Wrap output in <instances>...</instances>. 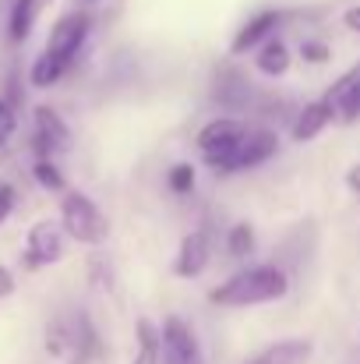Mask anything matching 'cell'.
<instances>
[{
    "label": "cell",
    "instance_id": "7",
    "mask_svg": "<svg viewBox=\"0 0 360 364\" xmlns=\"http://www.w3.org/2000/svg\"><path fill=\"white\" fill-rule=\"evenodd\" d=\"M32 149L36 156L57 159L60 152L71 149V127L53 107H36L32 114Z\"/></svg>",
    "mask_w": 360,
    "mask_h": 364
},
{
    "label": "cell",
    "instance_id": "11",
    "mask_svg": "<svg viewBox=\"0 0 360 364\" xmlns=\"http://www.w3.org/2000/svg\"><path fill=\"white\" fill-rule=\"evenodd\" d=\"M279 21H283V14H279V11H258V14H251V18L237 28V36H234V43H230V53H234V57L254 53L268 36H276Z\"/></svg>",
    "mask_w": 360,
    "mask_h": 364
},
{
    "label": "cell",
    "instance_id": "3",
    "mask_svg": "<svg viewBox=\"0 0 360 364\" xmlns=\"http://www.w3.org/2000/svg\"><path fill=\"white\" fill-rule=\"evenodd\" d=\"M247 134V121L240 117H212L198 131V152L202 159L219 170V173H237V152H240V141Z\"/></svg>",
    "mask_w": 360,
    "mask_h": 364
},
{
    "label": "cell",
    "instance_id": "6",
    "mask_svg": "<svg viewBox=\"0 0 360 364\" xmlns=\"http://www.w3.org/2000/svg\"><path fill=\"white\" fill-rule=\"evenodd\" d=\"M67 251V230L60 227V220H39L28 227L25 237V265L43 269V265H57Z\"/></svg>",
    "mask_w": 360,
    "mask_h": 364
},
{
    "label": "cell",
    "instance_id": "10",
    "mask_svg": "<svg viewBox=\"0 0 360 364\" xmlns=\"http://www.w3.org/2000/svg\"><path fill=\"white\" fill-rule=\"evenodd\" d=\"M276 152H279V134L272 127H265V124H247V134H244L237 152V173L240 170H258Z\"/></svg>",
    "mask_w": 360,
    "mask_h": 364
},
{
    "label": "cell",
    "instance_id": "26",
    "mask_svg": "<svg viewBox=\"0 0 360 364\" xmlns=\"http://www.w3.org/2000/svg\"><path fill=\"white\" fill-rule=\"evenodd\" d=\"M89 4H96V0H89Z\"/></svg>",
    "mask_w": 360,
    "mask_h": 364
},
{
    "label": "cell",
    "instance_id": "4",
    "mask_svg": "<svg viewBox=\"0 0 360 364\" xmlns=\"http://www.w3.org/2000/svg\"><path fill=\"white\" fill-rule=\"evenodd\" d=\"M60 227L67 230L71 241L92 244V247L110 237V223H107L103 209L82 191H64L60 195Z\"/></svg>",
    "mask_w": 360,
    "mask_h": 364
},
{
    "label": "cell",
    "instance_id": "9",
    "mask_svg": "<svg viewBox=\"0 0 360 364\" xmlns=\"http://www.w3.org/2000/svg\"><path fill=\"white\" fill-rule=\"evenodd\" d=\"M332 110L339 124H357L360 121V64H354L350 71H343L322 96Z\"/></svg>",
    "mask_w": 360,
    "mask_h": 364
},
{
    "label": "cell",
    "instance_id": "13",
    "mask_svg": "<svg viewBox=\"0 0 360 364\" xmlns=\"http://www.w3.org/2000/svg\"><path fill=\"white\" fill-rule=\"evenodd\" d=\"M336 121V110L325 103V100H311V103H304V110L297 114V121H293V141H315L322 131H329V124Z\"/></svg>",
    "mask_w": 360,
    "mask_h": 364
},
{
    "label": "cell",
    "instance_id": "18",
    "mask_svg": "<svg viewBox=\"0 0 360 364\" xmlns=\"http://www.w3.org/2000/svg\"><path fill=\"white\" fill-rule=\"evenodd\" d=\"M251 251H254V227L247 220H240L227 230V255L230 258H247Z\"/></svg>",
    "mask_w": 360,
    "mask_h": 364
},
{
    "label": "cell",
    "instance_id": "14",
    "mask_svg": "<svg viewBox=\"0 0 360 364\" xmlns=\"http://www.w3.org/2000/svg\"><path fill=\"white\" fill-rule=\"evenodd\" d=\"M254 68H258L265 78H283V75L293 68V50H290L283 39L268 36V39L254 50Z\"/></svg>",
    "mask_w": 360,
    "mask_h": 364
},
{
    "label": "cell",
    "instance_id": "15",
    "mask_svg": "<svg viewBox=\"0 0 360 364\" xmlns=\"http://www.w3.org/2000/svg\"><path fill=\"white\" fill-rule=\"evenodd\" d=\"M50 0H14L11 4V14H7V36L11 43H25L36 28V18L46 11Z\"/></svg>",
    "mask_w": 360,
    "mask_h": 364
},
{
    "label": "cell",
    "instance_id": "5",
    "mask_svg": "<svg viewBox=\"0 0 360 364\" xmlns=\"http://www.w3.org/2000/svg\"><path fill=\"white\" fill-rule=\"evenodd\" d=\"M159 336H163L159 364H205L202 340H198V333H195V326L187 318L166 315L159 322Z\"/></svg>",
    "mask_w": 360,
    "mask_h": 364
},
{
    "label": "cell",
    "instance_id": "12",
    "mask_svg": "<svg viewBox=\"0 0 360 364\" xmlns=\"http://www.w3.org/2000/svg\"><path fill=\"white\" fill-rule=\"evenodd\" d=\"M311 354H315V343L307 336H290V340L265 343L261 350H254L244 364H307Z\"/></svg>",
    "mask_w": 360,
    "mask_h": 364
},
{
    "label": "cell",
    "instance_id": "8",
    "mask_svg": "<svg viewBox=\"0 0 360 364\" xmlns=\"http://www.w3.org/2000/svg\"><path fill=\"white\" fill-rule=\"evenodd\" d=\"M212 262V237L205 230H191L184 234L177 244V255H173V276L180 279H198Z\"/></svg>",
    "mask_w": 360,
    "mask_h": 364
},
{
    "label": "cell",
    "instance_id": "24",
    "mask_svg": "<svg viewBox=\"0 0 360 364\" xmlns=\"http://www.w3.org/2000/svg\"><path fill=\"white\" fill-rule=\"evenodd\" d=\"M11 290H14V276H11V269L0 265V297H7Z\"/></svg>",
    "mask_w": 360,
    "mask_h": 364
},
{
    "label": "cell",
    "instance_id": "16",
    "mask_svg": "<svg viewBox=\"0 0 360 364\" xmlns=\"http://www.w3.org/2000/svg\"><path fill=\"white\" fill-rule=\"evenodd\" d=\"M134 361L131 364H159V350H163V336H159V326L152 318H138L134 322Z\"/></svg>",
    "mask_w": 360,
    "mask_h": 364
},
{
    "label": "cell",
    "instance_id": "20",
    "mask_svg": "<svg viewBox=\"0 0 360 364\" xmlns=\"http://www.w3.org/2000/svg\"><path fill=\"white\" fill-rule=\"evenodd\" d=\"M166 184H170L173 195H187V191L195 188V166H191V163H177V166H170Z\"/></svg>",
    "mask_w": 360,
    "mask_h": 364
},
{
    "label": "cell",
    "instance_id": "1",
    "mask_svg": "<svg viewBox=\"0 0 360 364\" xmlns=\"http://www.w3.org/2000/svg\"><path fill=\"white\" fill-rule=\"evenodd\" d=\"M89 32H92V18L85 11H67L64 18H57L53 28H50V36H46L43 53L28 68V85L32 89H53L71 71V64L78 60V53L85 50Z\"/></svg>",
    "mask_w": 360,
    "mask_h": 364
},
{
    "label": "cell",
    "instance_id": "17",
    "mask_svg": "<svg viewBox=\"0 0 360 364\" xmlns=\"http://www.w3.org/2000/svg\"><path fill=\"white\" fill-rule=\"evenodd\" d=\"M32 177L39 181V188L57 191V195H64V188H67L64 173L57 170V159H46V156H36V163H32Z\"/></svg>",
    "mask_w": 360,
    "mask_h": 364
},
{
    "label": "cell",
    "instance_id": "2",
    "mask_svg": "<svg viewBox=\"0 0 360 364\" xmlns=\"http://www.w3.org/2000/svg\"><path fill=\"white\" fill-rule=\"evenodd\" d=\"M290 294V276L286 269L261 262V265H247L234 276H227L223 283H216L209 290V301L216 308H261V304H276Z\"/></svg>",
    "mask_w": 360,
    "mask_h": 364
},
{
    "label": "cell",
    "instance_id": "19",
    "mask_svg": "<svg viewBox=\"0 0 360 364\" xmlns=\"http://www.w3.org/2000/svg\"><path fill=\"white\" fill-rule=\"evenodd\" d=\"M18 134V107L11 100H0V156L14 145Z\"/></svg>",
    "mask_w": 360,
    "mask_h": 364
},
{
    "label": "cell",
    "instance_id": "21",
    "mask_svg": "<svg viewBox=\"0 0 360 364\" xmlns=\"http://www.w3.org/2000/svg\"><path fill=\"white\" fill-rule=\"evenodd\" d=\"M300 57H304V60H311V64H322V60H329V46L311 39V43H304V46H300Z\"/></svg>",
    "mask_w": 360,
    "mask_h": 364
},
{
    "label": "cell",
    "instance_id": "22",
    "mask_svg": "<svg viewBox=\"0 0 360 364\" xmlns=\"http://www.w3.org/2000/svg\"><path fill=\"white\" fill-rule=\"evenodd\" d=\"M11 209H14V191H11L7 184H0V227H4V220L11 216Z\"/></svg>",
    "mask_w": 360,
    "mask_h": 364
},
{
    "label": "cell",
    "instance_id": "25",
    "mask_svg": "<svg viewBox=\"0 0 360 364\" xmlns=\"http://www.w3.org/2000/svg\"><path fill=\"white\" fill-rule=\"evenodd\" d=\"M347 188H350L354 195H360V163H357V166H350V170H347Z\"/></svg>",
    "mask_w": 360,
    "mask_h": 364
},
{
    "label": "cell",
    "instance_id": "23",
    "mask_svg": "<svg viewBox=\"0 0 360 364\" xmlns=\"http://www.w3.org/2000/svg\"><path fill=\"white\" fill-rule=\"evenodd\" d=\"M343 25H347L354 36H360V4H350V7L343 11Z\"/></svg>",
    "mask_w": 360,
    "mask_h": 364
}]
</instances>
